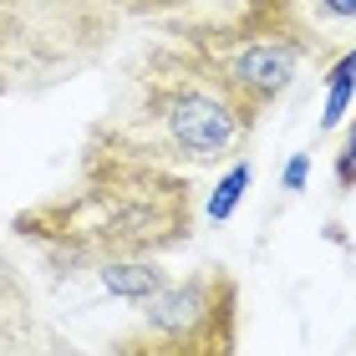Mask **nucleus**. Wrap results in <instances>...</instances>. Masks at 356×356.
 <instances>
[{"instance_id": "1", "label": "nucleus", "mask_w": 356, "mask_h": 356, "mask_svg": "<svg viewBox=\"0 0 356 356\" xmlns=\"http://www.w3.org/2000/svg\"><path fill=\"white\" fill-rule=\"evenodd\" d=\"M250 127L254 122L209 72V61L178 41L143 61L138 102L107 127V138L163 168H219L250 138Z\"/></svg>"}, {"instance_id": "2", "label": "nucleus", "mask_w": 356, "mask_h": 356, "mask_svg": "<svg viewBox=\"0 0 356 356\" xmlns=\"http://www.w3.org/2000/svg\"><path fill=\"white\" fill-rule=\"evenodd\" d=\"M193 229V199L178 168L127 153L107 138L92 153L82 199L61 209L56 234L76 254L118 260V254H158L173 250Z\"/></svg>"}, {"instance_id": "3", "label": "nucleus", "mask_w": 356, "mask_h": 356, "mask_svg": "<svg viewBox=\"0 0 356 356\" xmlns=\"http://www.w3.org/2000/svg\"><path fill=\"white\" fill-rule=\"evenodd\" d=\"M290 10H275L270 0H254L234 21H214L193 31L188 46L209 61V72L224 82V92L239 102V112L254 122L300 72L305 36Z\"/></svg>"}, {"instance_id": "4", "label": "nucleus", "mask_w": 356, "mask_h": 356, "mask_svg": "<svg viewBox=\"0 0 356 356\" xmlns=\"http://www.w3.org/2000/svg\"><path fill=\"white\" fill-rule=\"evenodd\" d=\"M239 280L219 265L168 280L143 300V321L118 341V356H234Z\"/></svg>"}, {"instance_id": "5", "label": "nucleus", "mask_w": 356, "mask_h": 356, "mask_svg": "<svg viewBox=\"0 0 356 356\" xmlns=\"http://www.w3.org/2000/svg\"><path fill=\"white\" fill-rule=\"evenodd\" d=\"M102 41H112V10L92 0H0V92L72 76Z\"/></svg>"}, {"instance_id": "6", "label": "nucleus", "mask_w": 356, "mask_h": 356, "mask_svg": "<svg viewBox=\"0 0 356 356\" xmlns=\"http://www.w3.org/2000/svg\"><path fill=\"white\" fill-rule=\"evenodd\" d=\"M102 285L112 290V296H122V300H133L143 305L148 296H158V290L168 285V275L158 270L153 254H118V260H102Z\"/></svg>"}, {"instance_id": "7", "label": "nucleus", "mask_w": 356, "mask_h": 356, "mask_svg": "<svg viewBox=\"0 0 356 356\" xmlns=\"http://www.w3.org/2000/svg\"><path fill=\"white\" fill-rule=\"evenodd\" d=\"M351 92H356V72L346 67V61H336V72H331V97H326V112H321V127H341L346 122V112H351Z\"/></svg>"}, {"instance_id": "8", "label": "nucleus", "mask_w": 356, "mask_h": 356, "mask_svg": "<svg viewBox=\"0 0 356 356\" xmlns=\"http://www.w3.org/2000/svg\"><path fill=\"white\" fill-rule=\"evenodd\" d=\"M245 188H250V163H234V168H229V178H224V184L214 188V199H209V219L224 224V219H229L234 209H239Z\"/></svg>"}, {"instance_id": "9", "label": "nucleus", "mask_w": 356, "mask_h": 356, "mask_svg": "<svg viewBox=\"0 0 356 356\" xmlns=\"http://www.w3.org/2000/svg\"><path fill=\"white\" fill-rule=\"evenodd\" d=\"M336 188H356V122L346 127V138H341V148H336Z\"/></svg>"}, {"instance_id": "10", "label": "nucleus", "mask_w": 356, "mask_h": 356, "mask_svg": "<svg viewBox=\"0 0 356 356\" xmlns=\"http://www.w3.org/2000/svg\"><path fill=\"white\" fill-rule=\"evenodd\" d=\"M112 6H122V10H143V15H163V10L188 6V0H112Z\"/></svg>"}, {"instance_id": "11", "label": "nucleus", "mask_w": 356, "mask_h": 356, "mask_svg": "<svg viewBox=\"0 0 356 356\" xmlns=\"http://www.w3.org/2000/svg\"><path fill=\"white\" fill-rule=\"evenodd\" d=\"M316 10L326 15V21H351V15H356V0H316Z\"/></svg>"}, {"instance_id": "12", "label": "nucleus", "mask_w": 356, "mask_h": 356, "mask_svg": "<svg viewBox=\"0 0 356 356\" xmlns=\"http://www.w3.org/2000/svg\"><path fill=\"white\" fill-rule=\"evenodd\" d=\"M305 173H311V153H296V158L285 163V188H300Z\"/></svg>"}, {"instance_id": "13", "label": "nucleus", "mask_w": 356, "mask_h": 356, "mask_svg": "<svg viewBox=\"0 0 356 356\" xmlns=\"http://www.w3.org/2000/svg\"><path fill=\"white\" fill-rule=\"evenodd\" d=\"M341 61H346V67H351V72H356V51H346V56H341Z\"/></svg>"}]
</instances>
